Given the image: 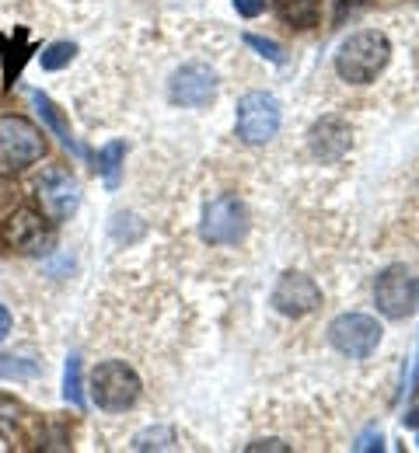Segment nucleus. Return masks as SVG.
Wrapping results in <instances>:
<instances>
[{
  "label": "nucleus",
  "instance_id": "f257e3e1",
  "mask_svg": "<svg viewBox=\"0 0 419 453\" xmlns=\"http://www.w3.org/2000/svg\"><path fill=\"white\" fill-rule=\"evenodd\" d=\"M392 59V42L384 32L363 28L357 35H350L339 53H336V73L350 84H370Z\"/></svg>",
  "mask_w": 419,
  "mask_h": 453
},
{
  "label": "nucleus",
  "instance_id": "f03ea898",
  "mask_svg": "<svg viewBox=\"0 0 419 453\" xmlns=\"http://www.w3.org/2000/svg\"><path fill=\"white\" fill-rule=\"evenodd\" d=\"M46 136L21 115H0V171L14 174L43 161Z\"/></svg>",
  "mask_w": 419,
  "mask_h": 453
},
{
  "label": "nucleus",
  "instance_id": "7ed1b4c3",
  "mask_svg": "<svg viewBox=\"0 0 419 453\" xmlns=\"http://www.w3.org/2000/svg\"><path fill=\"white\" fill-rule=\"evenodd\" d=\"M91 397L102 411H126L140 397V377L122 359H105L91 373Z\"/></svg>",
  "mask_w": 419,
  "mask_h": 453
},
{
  "label": "nucleus",
  "instance_id": "20e7f679",
  "mask_svg": "<svg viewBox=\"0 0 419 453\" xmlns=\"http://www.w3.org/2000/svg\"><path fill=\"white\" fill-rule=\"evenodd\" d=\"M248 234V206L238 196H217L206 203L203 220H199V237L206 244H238Z\"/></svg>",
  "mask_w": 419,
  "mask_h": 453
},
{
  "label": "nucleus",
  "instance_id": "39448f33",
  "mask_svg": "<svg viewBox=\"0 0 419 453\" xmlns=\"http://www.w3.org/2000/svg\"><path fill=\"white\" fill-rule=\"evenodd\" d=\"M374 303L384 318H409L419 307V280L406 265H388L374 283Z\"/></svg>",
  "mask_w": 419,
  "mask_h": 453
},
{
  "label": "nucleus",
  "instance_id": "423d86ee",
  "mask_svg": "<svg viewBox=\"0 0 419 453\" xmlns=\"http://www.w3.org/2000/svg\"><path fill=\"white\" fill-rule=\"evenodd\" d=\"M0 244L18 255H43L53 248V230L43 213L35 210H14L7 220H0Z\"/></svg>",
  "mask_w": 419,
  "mask_h": 453
},
{
  "label": "nucleus",
  "instance_id": "0eeeda50",
  "mask_svg": "<svg viewBox=\"0 0 419 453\" xmlns=\"http://www.w3.org/2000/svg\"><path fill=\"white\" fill-rule=\"evenodd\" d=\"M280 129V102L266 91H248L238 102V136L248 147L269 143Z\"/></svg>",
  "mask_w": 419,
  "mask_h": 453
},
{
  "label": "nucleus",
  "instance_id": "6e6552de",
  "mask_svg": "<svg viewBox=\"0 0 419 453\" xmlns=\"http://www.w3.org/2000/svg\"><path fill=\"white\" fill-rule=\"evenodd\" d=\"M329 342L350 359H367L381 345V325L370 314H339L329 325Z\"/></svg>",
  "mask_w": 419,
  "mask_h": 453
},
{
  "label": "nucleus",
  "instance_id": "1a4fd4ad",
  "mask_svg": "<svg viewBox=\"0 0 419 453\" xmlns=\"http://www.w3.org/2000/svg\"><path fill=\"white\" fill-rule=\"evenodd\" d=\"M35 188H39V203H43L46 217L57 220V224H60V220H70V217L77 213V206H81V188H77V181L70 178V171L46 168Z\"/></svg>",
  "mask_w": 419,
  "mask_h": 453
},
{
  "label": "nucleus",
  "instance_id": "9d476101",
  "mask_svg": "<svg viewBox=\"0 0 419 453\" xmlns=\"http://www.w3.org/2000/svg\"><path fill=\"white\" fill-rule=\"evenodd\" d=\"M318 303H322V289L304 273H283L280 283L273 286V307L287 318H304L318 311Z\"/></svg>",
  "mask_w": 419,
  "mask_h": 453
},
{
  "label": "nucleus",
  "instance_id": "9b49d317",
  "mask_svg": "<svg viewBox=\"0 0 419 453\" xmlns=\"http://www.w3.org/2000/svg\"><path fill=\"white\" fill-rule=\"evenodd\" d=\"M168 95L182 109H199L217 95V73L203 63H185L182 70H175V77L168 84Z\"/></svg>",
  "mask_w": 419,
  "mask_h": 453
},
{
  "label": "nucleus",
  "instance_id": "f8f14e48",
  "mask_svg": "<svg viewBox=\"0 0 419 453\" xmlns=\"http://www.w3.org/2000/svg\"><path fill=\"white\" fill-rule=\"evenodd\" d=\"M307 143H311V154H314L322 165H339V161L350 154V147H353L350 122H346L343 115H325V119H318V122L311 126Z\"/></svg>",
  "mask_w": 419,
  "mask_h": 453
},
{
  "label": "nucleus",
  "instance_id": "ddd939ff",
  "mask_svg": "<svg viewBox=\"0 0 419 453\" xmlns=\"http://www.w3.org/2000/svg\"><path fill=\"white\" fill-rule=\"evenodd\" d=\"M276 11H280V18H283L287 25H294V28H311V25H318V18H322V0H276Z\"/></svg>",
  "mask_w": 419,
  "mask_h": 453
},
{
  "label": "nucleus",
  "instance_id": "4468645a",
  "mask_svg": "<svg viewBox=\"0 0 419 453\" xmlns=\"http://www.w3.org/2000/svg\"><path fill=\"white\" fill-rule=\"evenodd\" d=\"M14 39H18V42H11L7 35L0 39V42H4V84H14V77L21 73L25 59H28V53H32V46H28V35H25L21 28L14 32Z\"/></svg>",
  "mask_w": 419,
  "mask_h": 453
},
{
  "label": "nucleus",
  "instance_id": "2eb2a0df",
  "mask_svg": "<svg viewBox=\"0 0 419 453\" xmlns=\"http://www.w3.org/2000/svg\"><path fill=\"white\" fill-rule=\"evenodd\" d=\"M179 443V436H175V429L172 426H151V429H140L136 436H133V450H172Z\"/></svg>",
  "mask_w": 419,
  "mask_h": 453
},
{
  "label": "nucleus",
  "instance_id": "dca6fc26",
  "mask_svg": "<svg viewBox=\"0 0 419 453\" xmlns=\"http://www.w3.org/2000/svg\"><path fill=\"white\" fill-rule=\"evenodd\" d=\"M32 102H35L39 115L46 119V126H50V129H53V133L60 136V140L66 143V147H70V150H77V143H74V136H70V129H66V122H63L60 109H57V105H53V102H50V98H46L43 91H32Z\"/></svg>",
  "mask_w": 419,
  "mask_h": 453
},
{
  "label": "nucleus",
  "instance_id": "f3484780",
  "mask_svg": "<svg viewBox=\"0 0 419 453\" xmlns=\"http://www.w3.org/2000/svg\"><path fill=\"white\" fill-rule=\"evenodd\" d=\"M122 157H126V147H122L120 140H116V143H109V147H102V154H98V174L105 178V185H109V188H116V185H120Z\"/></svg>",
  "mask_w": 419,
  "mask_h": 453
},
{
  "label": "nucleus",
  "instance_id": "a211bd4d",
  "mask_svg": "<svg viewBox=\"0 0 419 453\" xmlns=\"http://www.w3.org/2000/svg\"><path fill=\"white\" fill-rule=\"evenodd\" d=\"M39 373V363L28 356H0V377L4 380H32Z\"/></svg>",
  "mask_w": 419,
  "mask_h": 453
},
{
  "label": "nucleus",
  "instance_id": "6ab92c4d",
  "mask_svg": "<svg viewBox=\"0 0 419 453\" xmlns=\"http://www.w3.org/2000/svg\"><path fill=\"white\" fill-rule=\"evenodd\" d=\"M63 397L81 408L84 404V391H81V356H70L66 359V370H63Z\"/></svg>",
  "mask_w": 419,
  "mask_h": 453
},
{
  "label": "nucleus",
  "instance_id": "aec40b11",
  "mask_svg": "<svg viewBox=\"0 0 419 453\" xmlns=\"http://www.w3.org/2000/svg\"><path fill=\"white\" fill-rule=\"evenodd\" d=\"M74 57H77V46H74V42H53V46L43 53V70H63Z\"/></svg>",
  "mask_w": 419,
  "mask_h": 453
},
{
  "label": "nucleus",
  "instance_id": "412c9836",
  "mask_svg": "<svg viewBox=\"0 0 419 453\" xmlns=\"http://www.w3.org/2000/svg\"><path fill=\"white\" fill-rule=\"evenodd\" d=\"M244 46H248V50H255L259 57L269 59V63H287L283 50H280L273 39H262V35H252V32H248V35H244Z\"/></svg>",
  "mask_w": 419,
  "mask_h": 453
},
{
  "label": "nucleus",
  "instance_id": "4be33fe9",
  "mask_svg": "<svg viewBox=\"0 0 419 453\" xmlns=\"http://www.w3.org/2000/svg\"><path fill=\"white\" fill-rule=\"evenodd\" d=\"M235 11L241 18H259L266 11V0H235Z\"/></svg>",
  "mask_w": 419,
  "mask_h": 453
},
{
  "label": "nucleus",
  "instance_id": "5701e85b",
  "mask_svg": "<svg viewBox=\"0 0 419 453\" xmlns=\"http://www.w3.org/2000/svg\"><path fill=\"white\" fill-rule=\"evenodd\" d=\"M259 450H280V453H287L291 447H287V443H280V440H259V443H248V453H259Z\"/></svg>",
  "mask_w": 419,
  "mask_h": 453
},
{
  "label": "nucleus",
  "instance_id": "b1692460",
  "mask_svg": "<svg viewBox=\"0 0 419 453\" xmlns=\"http://www.w3.org/2000/svg\"><path fill=\"white\" fill-rule=\"evenodd\" d=\"M357 450L360 453L381 450V433H363V436H360V443H357Z\"/></svg>",
  "mask_w": 419,
  "mask_h": 453
},
{
  "label": "nucleus",
  "instance_id": "393cba45",
  "mask_svg": "<svg viewBox=\"0 0 419 453\" xmlns=\"http://www.w3.org/2000/svg\"><path fill=\"white\" fill-rule=\"evenodd\" d=\"M7 332H11V311L0 307V342L7 339Z\"/></svg>",
  "mask_w": 419,
  "mask_h": 453
},
{
  "label": "nucleus",
  "instance_id": "a878e982",
  "mask_svg": "<svg viewBox=\"0 0 419 453\" xmlns=\"http://www.w3.org/2000/svg\"><path fill=\"white\" fill-rule=\"evenodd\" d=\"M406 426H409V429H419V408H413V411L406 415Z\"/></svg>",
  "mask_w": 419,
  "mask_h": 453
},
{
  "label": "nucleus",
  "instance_id": "bb28decb",
  "mask_svg": "<svg viewBox=\"0 0 419 453\" xmlns=\"http://www.w3.org/2000/svg\"><path fill=\"white\" fill-rule=\"evenodd\" d=\"M357 4H363V0H336V7H339V14H343L346 7H357Z\"/></svg>",
  "mask_w": 419,
  "mask_h": 453
}]
</instances>
